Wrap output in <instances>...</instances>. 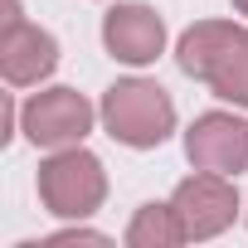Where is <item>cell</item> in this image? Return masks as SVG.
<instances>
[{"label":"cell","mask_w":248,"mask_h":248,"mask_svg":"<svg viewBox=\"0 0 248 248\" xmlns=\"http://www.w3.org/2000/svg\"><path fill=\"white\" fill-rule=\"evenodd\" d=\"M175 63L185 78H200L214 97L248 107V30L233 20H200L180 34Z\"/></svg>","instance_id":"1"},{"label":"cell","mask_w":248,"mask_h":248,"mask_svg":"<svg viewBox=\"0 0 248 248\" xmlns=\"http://www.w3.org/2000/svg\"><path fill=\"white\" fill-rule=\"evenodd\" d=\"M97 117H102L107 137L132 146V151H151V146H161L175 132V102L151 78H117L102 93Z\"/></svg>","instance_id":"2"},{"label":"cell","mask_w":248,"mask_h":248,"mask_svg":"<svg viewBox=\"0 0 248 248\" xmlns=\"http://www.w3.org/2000/svg\"><path fill=\"white\" fill-rule=\"evenodd\" d=\"M39 200L59 219H88L107 200V170L83 146H59L39 161Z\"/></svg>","instance_id":"3"},{"label":"cell","mask_w":248,"mask_h":248,"mask_svg":"<svg viewBox=\"0 0 248 248\" xmlns=\"http://www.w3.org/2000/svg\"><path fill=\"white\" fill-rule=\"evenodd\" d=\"M59 68V39L25 20L20 0H0V73L10 88L44 83Z\"/></svg>","instance_id":"4"},{"label":"cell","mask_w":248,"mask_h":248,"mask_svg":"<svg viewBox=\"0 0 248 248\" xmlns=\"http://www.w3.org/2000/svg\"><path fill=\"white\" fill-rule=\"evenodd\" d=\"M93 102L78 93V88H44L34 97H25L20 107V132L44 146V151H59V146H83V137L93 132Z\"/></svg>","instance_id":"5"},{"label":"cell","mask_w":248,"mask_h":248,"mask_svg":"<svg viewBox=\"0 0 248 248\" xmlns=\"http://www.w3.org/2000/svg\"><path fill=\"white\" fill-rule=\"evenodd\" d=\"M170 204H175V214L185 224V238H214V233H224L238 219L233 175H214V170H200V175L180 180Z\"/></svg>","instance_id":"6"},{"label":"cell","mask_w":248,"mask_h":248,"mask_svg":"<svg viewBox=\"0 0 248 248\" xmlns=\"http://www.w3.org/2000/svg\"><path fill=\"white\" fill-rule=\"evenodd\" d=\"M185 156L195 170H214V175L248 170V122H238L233 112L195 117V127L185 132Z\"/></svg>","instance_id":"7"},{"label":"cell","mask_w":248,"mask_h":248,"mask_svg":"<svg viewBox=\"0 0 248 248\" xmlns=\"http://www.w3.org/2000/svg\"><path fill=\"white\" fill-rule=\"evenodd\" d=\"M102 44H107V54L117 63H132V68L156 63L161 49H166V20L151 5H141V0L112 5L102 15Z\"/></svg>","instance_id":"8"},{"label":"cell","mask_w":248,"mask_h":248,"mask_svg":"<svg viewBox=\"0 0 248 248\" xmlns=\"http://www.w3.org/2000/svg\"><path fill=\"white\" fill-rule=\"evenodd\" d=\"M127 243L132 248H175V243H185V224H180L175 204H141L127 224Z\"/></svg>","instance_id":"9"},{"label":"cell","mask_w":248,"mask_h":248,"mask_svg":"<svg viewBox=\"0 0 248 248\" xmlns=\"http://www.w3.org/2000/svg\"><path fill=\"white\" fill-rule=\"evenodd\" d=\"M233 10H238V15H248V0H233Z\"/></svg>","instance_id":"10"}]
</instances>
